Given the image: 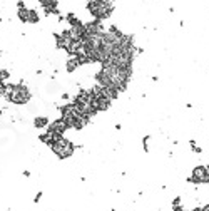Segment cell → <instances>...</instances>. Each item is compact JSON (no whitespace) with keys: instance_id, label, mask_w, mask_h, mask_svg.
Listing matches in <instances>:
<instances>
[{"instance_id":"2e32d148","label":"cell","mask_w":209,"mask_h":211,"mask_svg":"<svg viewBox=\"0 0 209 211\" xmlns=\"http://www.w3.org/2000/svg\"><path fill=\"white\" fill-rule=\"evenodd\" d=\"M62 99H64V101H69V99H70V95H69L67 92H64V94H62Z\"/></svg>"},{"instance_id":"ac0fdd59","label":"cell","mask_w":209,"mask_h":211,"mask_svg":"<svg viewBox=\"0 0 209 211\" xmlns=\"http://www.w3.org/2000/svg\"><path fill=\"white\" fill-rule=\"evenodd\" d=\"M192 211H201V208H194V210H192Z\"/></svg>"},{"instance_id":"9c48e42d","label":"cell","mask_w":209,"mask_h":211,"mask_svg":"<svg viewBox=\"0 0 209 211\" xmlns=\"http://www.w3.org/2000/svg\"><path fill=\"white\" fill-rule=\"evenodd\" d=\"M40 17H39V12L35 8H28V17H27V24H39Z\"/></svg>"},{"instance_id":"5b68a950","label":"cell","mask_w":209,"mask_h":211,"mask_svg":"<svg viewBox=\"0 0 209 211\" xmlns=\"http://www.w3.org/2000/svg\"><path fill=\"white\" fill-rule=\"evenodd\" d=\"M47 129V134H50V136L54 137H62L64 136V132L69 129L67 123L64 121V119H57V121H54V123H49V126L45 127Z\"/></svg>"},{"instance_id":"5bb4252c","label":"cell","mask_w":209,"mask_h":211,"mask_svg":"<svg viewBox=\"0 0 209 211\" xmlns=\"http://www.w3.org/2000/svg\"><path fill=\"white\" fill-rule=\"evenodd\" d=\"M40 199H42V191H39V193H37V194H35L34 201H35V203H39V201H40Z\"/></svg>"},{"instance_id":"3957f363","label":"cell","mask_w":209,"mask_h":211,"mask_svg":"<svg viewBox=\"0 0 209 211\" xmlns=\"http://www.w3.org/2000/svg\"><path fill=\"white\" fill-rule=\"evenodd\" d=\"M50 149H52V153H54L59 159H67V157H70L75 153V144L72 143L70 139L62 136V137H59V139H55L54 143L50 144Z\"/></svg>"},{"instance_id":"9a60e30c","label":"cell","mask_w":209,"mask_h":211,"mask_svg":"<svg viewBox=\"0 0 209 211\" xmlns=\"http://www.w3.org/2000/svg\"><path fill=\"white\" fill-rule=\"evenodd\" d=\"M172 211H186V210H184V206L177 204V206H172Z\"/></svg>"},{"instance_id":"277c9868","label":"cell","mask_w":209,"mask_h":211,"mask_svg":"<svg viewBox=\"0 0 209 211\" xmlns=\"http://www.w3.org/2000/svg\"><path fill=\"white\" fill-rule=\"evenodd\" d=\"M189 183L196 184H209V171L206 166H196L192 169V176L187 178Z\"/></svg>"},{"instance_id":"d6986e66","label":"cell","mask_w":209,"mask_h":211,"mask_svg":"<svg viewBox=\"0 0 209 211\" xmlns=\"http://www.w3.org/2000/svg\"><path fill=\"white\" fill-rule=\"evenodd\" d=\"M2 112H3V109H2V107H0V116H2Z\"/></svg>"},{"instance_id":"ba28073f","label":"cell","mask_w":209,"mask_h":211,"mask_svg":"<svg viewBox=\"0 0 209 211\" xmlns=\"http://www.w3.org/2000/svg\"><path fill=\"white\" fill-rule=\"evenodd\" d=\"M49 117L47 116H37L34 119V127H37V129H45L49 126Z\"/></svg>"},{"instance_id":"52a82bcc","label":"cell","mask_w":209,"mask_h":211,"mask_svg":"<svg viewBox=\"0 0 209 211\" xmlns=\"http://www.w3.org/2000/svg\"><path fill=\"white\" fill-rule=\"evenodd\" d=\"M79 67H81V64H79V61H77V57H70V59H67V62H65V70H67L69 74L75 72Z\"/></svg>"},{"instance_id":"7c38bea8","label":"cell","mask_w":209,"mask_h":211,"mask_svg":"<svg viewBox=\"0 0 209 211\" xmlns=\"http://www.w3.org/2000/svg\"><path fill=\"white\" fill-rule=\"evenodd\" d=\"M147 143H149V136H146L144 139H142V146H144V151H149L147 148Z\"/></svg>"},{"instance_id":"7a4b0ae2","label":"cell","mask_w":209,"mask_h":211,"mask_svg":"<svg viewBox=\"0 0 209 211\" xmlns=\"http://www.w3.org/2000/svg\"><path fill=\"white\" fill-rule=\"evenodd\" d=\"M87 10L95 20H106L109 19L114 12V5L110 0H89L87 2Z\"/></svg>"},{"instance_id":"30bf717a","label":"cell","mask_w":209,"mask_h":211,"mask_svg":"<svg viewBox=\"0 0 209 211\" xmlns=\"http://www.w3.org/2000/svg\"><path fill=\"white\" fill-rule=\"evenodd\" d=\"M65 20L69 22V25H70V27H77V25H81V24H82L81 19H79V17H75L74 14H69L67 17H65Z\"/></svg>"},{"instance_id":"e0dca14e","label":"cell","mask_w":209,"mask_h":211,"mask_svg":"<svg viewBox=\"0 0 209 211\" xmlns=\"http://www.w3.org/2000/svg\"><path fill=\"white\" fill-rule=\"evenodd\" d=\"M201 211H209V204H206V206H202Z\"/></svg>"},{"instance_id":"8fae6325","label":"cell","mask_w":209,"mask_h":211,"mask_svg":"<svg viewBox=\"0 0 209 211\" xmlns=\"http://www.w3.org/2000/svg\"><path fill=\"white\" fill-rule=\"evenodd\" d=\"M191 148H192V151H194V153H201V148H199V146H196V143L194 141H191Z\"/></svg>"},{"instance_id":"8992f818","label":"cell","mask_w":209,"mask_h":211,"mask_svg":"<svg viewBox=\"0 0 209 211\" xmlns=\"http://www.w3.org/2000/svg\"><path fill=\"white\" fill-rule=\"evenodd\" d=\"M40 7L44 8L45 15H59L60 10H59V2L57 0H39Z\"/></svg>"},{"instance_id":"4fadbf2b","label":"cell","mask_w":209,"mask_h":211,"mask_svg":"<svg viewBox=\"0 0 209 211\" xmlns=\"http://www.w3.org/2000/svg\"><path fill=\"white\" fill-rule=\"evenodd\" d=\"M177 204H181V196H176L172 199V206H177Z\"/></svg>"},{"instance_id":"6da1fadb","label":"cell","mask_w":209,"mask_h":211,"mask_svg":"<svg viewBox=\"0 0 209 211\" xmlns=\"http://www.w3.org/2000/svg\"><path fill=\"white\" fill-rule=\"evenodd\" d=\"M2 97L10 104L15 106H24L32 99V92L25 84H12V82H5V87H3V94Z\"/></svg>"}]
</instances>
